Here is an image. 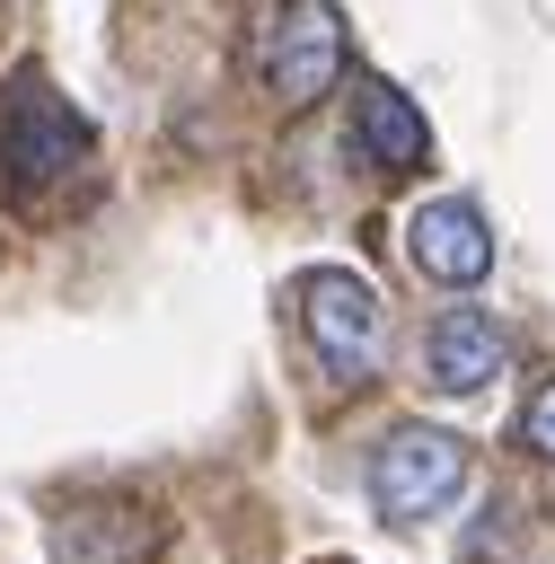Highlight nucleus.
<instances>
[{
	"instance_id": "0eeeda50",
	"label": "nucleus",
	"mask_w": 555,
	"mask_h": 564,
	"mask_svg": "<svg viewBox=\"0 0 555 564\" xmlns=\"http://www.w3.org/2000/svg\"><path fill=\"white\" fill-rule=\"evenodd\" d=\"M352 132H361V159H370V167H423V159H432V123H423V106H414L405 88H388V79H361V97H352Z\"/></svg>"
},
{
	"instance_id": "39448f33",
	"label": "nucleus",
	"mask_w": 555,
	"mask_h": 564,
	"mask_svg": "<svg viewBox=\"0 0 555 564\" xmlns=\"http://www.w3.org/2000/svg\"><path fill=\"white\" fill-rule=\"evenodd\" d=\"M405 256H414V273H432L449 291H476L493 273V229L467 194H432V203L405 212Z\"/></svg>"
},
{
	"instance_id": "f257e3e1",
	"label": "nucleus",
	"mask_w": 555,
	"mask_h": 564,
	"mask_svg": "<svg viewBox=\"0 0 555 564\" xmlns=\"http://www.w3.org/2000/svg\"><path fill=\"white\" fill-rule=\"evenodd\" d=\"M300 326L317 344V361L335 379H370L388 361V300L352 273V264H317L300 273Z\"/></svg>"
},
{
	"instance_id": "423d86ee",
	"label": "nucleus",
	"mask_w": 555,
	"mask_h": 564,
	"mask_svg": "<svg viewBox=\"0 0 555 564\" xmlns=\"http://www.w3.org/2000/svg\"><path fill=\"white\" fill-rule=\"evenodd\" d=\"M423 361H432V388H440V397H476L485 379H502V361H511V335H502L485 308H440V317H432V344H423Z\"/></svg>"
},
{
	"instance_id": "7ed1b4c3",
	"label": "nucleus",
	"mask_w": 555,
	"mask_h": 564,
	"mask_svg": "<svg viewBox=\"0 0 555 564\" xmlns=\"http://www.w3.org/2000/svg\"><path fill=\"white\" fill-rule=\"evenodd\" d=\"M344 79V9L335 0H282L264 26V88L282 106H317Z\"/></svg>"
},
{
	"instance_id": "f03ea898",
	"label": "nucleus",
	"mask_w": 555,
	"mask_h": 564,
	"mask_svg": "<svg viewBox=\"0 0 555 564\" xmlns=\"http://www.w3.org/2000/svg\"><path fill=\"white\" fill-rule=\"evenodd\" d=\"M370 494L388 520H432L467 494V441L440 432V423H396L379 449H370Z\"/></svg>"
},
{
	"instance_id": "6e6552de",
	"label": "nucleus",
	"mask_w": 555,
	"mask_h": 564,
	"mask_svg": "<svg viewBox=\"0 0 555 564\" xmlns=\"http://www.w3.org/2000/svg\"><path fill=\"white\" fill-rule=\"evenodd\" d=\"M520 441H529L537 458H555V379H546V388L520 405Z\"/></svg>"
},
{
	"instance_id": "20e7f679",
	"label": "nucleus",
	"mask_w": 555,
	"mask_h": 564,
	"mask_svg": "<svg viewBox=\"0 0 555 564\" xmlns=\"http://www.w3.org/2000/svg\"><path fill=\"white\" fill-rule=\"evenodd\" d=\"M88 159V123L44 88V79H26L9 106H0V167L18 176V185H53V176H70Z\"/></svg>"
}]
</instances>
